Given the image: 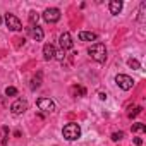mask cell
<instances>
[{
	"instance_id": "obj_1",
	"label": "cell",
	"mask_w": 146,
	"mask_h": 146,
	"mask_svg": "<svg viewBox=\"0 0 146 146\" xmlns=\"http://www.w3.org/2000/svg\"><path fill=\"white\" fill-rule=\"evenodd\" d=\"M88 53H90V57L95 60V62H105L107 60V48H105V45L103 43H93L90 48H88Z\"/></svg>"
},
{
	"instance_id": "obj_2",
	"label": "cell",
	"mask_w": 146,
	"mask_h": 146,
	"mask_svg": "<svg viewBox=\"0 0 146 146\" xmlns=\"http://www.w3.org/2000/svg\"><path fill=\"white\" fill-rule=\"evenodd\" d=\"M62 134L67 141H76L81 137V127L76 124V122H69L67 125H64L62 129Z\"/></svg>"
},
{
	"instance_id": "obj_3",
	"label": "cell",
	"mask_w": 146,
	"mask_h": 146,
	"mask_svg": "<svg viewBox=\"0 0 146 146\" xmlns=\"http://www.w3.org/2000/svg\"><path fill=\"white\" fill-rule=\"evenodd\" d=\"M115 83H117V86H119L120 90H124V91H129V90L134 86V79H132L131 76H127V74H117V76H115Z\"/></svg>"
},
{
	"instance_id": "obj_4",
	"label": "cell",
	"mask_w": 146,
	"mask_h": 146,
	"mask_svg": "<svg viewBox=\"0 0 146 146\" xmlns=\"http://www.w3.org/2000/svg\"><path fill=\"white\" fill-rule=\"evenodd\" d=\"M43 19H45V23H50V24H53V23H57V21L60 19V11H58L57 7L45 9V12H43Z\"/></svg>"
},
{
	"instance_id": "obj_5",
	"label": "cell",
	"mask_w": 146,
	"mask_h": 146,
	"mask_svg": "<svg viewBox=\"0 0 146 146\" xmlns=\"http://www.w3.org/2000/svg\"><path fill=\"white\" fill-rule=\"evenodd\" d=\"M5 24L11 31H21L23 29V23L14 14H5Z\"/></svg>"
},
{
	"instance_id": "obj_6",
	"label": "cell",
	"mask_w": 146,
	"mask_h": 146,
	"mask_svg": "<svg viewBox=\"0 0 146 146\" xmlns=\"http://www.w3.org/2000/svg\"><path fill=\"white\" fill-rule=\"evenodd\" d=\"M36 105H38L40 110H43V112H46V113L55 112V103H53V100H50V98H38Z\"/></svg>"
},
{
	"instance_id": "obj_7",
	"label": "cell",
	"mask_w": 146,
	"mask_h": 146,
	"mask_svg": "<svg viewBox=\"0 0 146 146\" xmlns=\"http://www.w3.org/2000/svg\"><path fill=\"white\" fill-rule=\"evenodd\" d=\"M26 110H28V102L23 100V98H17V100L11 105V112H12L14 115H21V113H24Z\"/></svg>"
},
{
	"instance_id": "obj_8",
	"label": "cell",
	"mask_w": 146,
	"mask_h": 146,
	"mask_svg": "<svg viewBox=\"0 0 146 146\" xmlns=\"http://www.w3.org/2000/svg\"><path fill=\"white\" fill-rule=\"evenodd\" d=\"M60 50H70L72 48V45H74V41H72V36L69 35V33H62L60 35Z\"/></svg>"
},
{
	"instance_id": "obj_9",
	"label": "cell",
	"mask_w": 146,
	"mask_h": 146,
	"mask_svg": "<svg viewBox=\"0 0 146 146\" xmlns=\"http://www.w3.org/2000/svg\"><path fill=\"white\" fill-rule=\"evenodd\" d=\"M28 33H29V36H31L35 41H41V40L45 38V33H43V29H41L40 26H31V28H28Z\"/></svg>"
},
{
	"instance_id": "obj_10",
	"label": "cell",
	"mask_w": 146,
	"mask_h": 146,
	"mask_svg": "<svg viewBox=\"0 0 146 146\" xmlns=\"http://www.w3.org/2000/svg\"><path fill=\"white\" fill-rule=\"evenodd\" d=\"M43 58L45 60H53L55 58V46L52 43H46L43 46Z\"/></svg>"
},
{
	"instance_id": "obj_11",
	"label": "cell",
	"mask_w": 146,
	"mask_h": 146,
	"mask_svg": "<svg viewBox=\"0 0 146 146\" xmlns=\"http://www.w3.org/2000/svg\"><path fill=\"white\" fill-rule=\"evenodd\" d=\"M122 7H124V4L120 2V0H112V2L108 4V9H110V14H113V16H117L120 11H122Z\"/></svg>"
},
{
	"instance_id": "obj_12",
	"label": "cell",
	"mask_w": 146,
	"mask_h": 146,
	"mask_svg": "<svg viewBox=\"0 0 146 146\" xmlns=\"http://www.w3.org/2000/svg\"><path fill=\"white\" fill-rule=\"evenodd\" d=\"M98 36H96V33H91V31H81L79 33V40L81 41H95Z\"/></svg>"
},
{
	"instance_id": "obj_13",
	"label": "cell",
	"mask_w": 146,
	"mask_h": 146,
	"mask_svg": "<svg viewBox=\"0 0 146 146\" xmlns=\"http://www.w3.org/2000/svg\"><path fill=\"white\" fill-rule=\"evenodd\" d=\"M70 93L74 95V96H84L86 95V90L83 86H72L70 88Z\"/></svg>"
},
{
	"instance_id": "obj_14",
	"label": "cell",
	"mask_w": 146,
	"mask_h": 146,
	"mask_svg": "<svg viewBox=\"0 0 146 146\" xmlns=\"http://www.w3.org/2000/svg\"><path fill=\"white\" fill-rule=\"evenodd\" d=\"M0 137H2V146H5L7 144V137H9V127H2L0 129Z\"/></svg>"
},
{
	"instance_id": "obj_15",
	"label": "cell",
	"mask_w": 146,
	"mask_h": 146,
	"mask_svg": "<svg viewBox=\"0 0 146 146\" xmlns=\"http://www.w3.org/2000/svg\"><path fill=\"white\" fill-rule=\"evenodd\" d=\"M38 19H40V14L35 12V11H31L29 12V23H31V26H38Z\"/></svg>"
},
{
	"instance_id": "obj_16",
	"label": "cell",
	"mask_w": 146,
	"mask_h": 146,
	"mask_svg": "<svg viewBox=\"0 0 146 146\" xmlns=\"http://www.w3.org/2000/svg\"><path fill=\"white\" fill-rule=\"evenodd\" d=\"M131 131H132V132H146V125L141 124V122H137V124H132Z\"/></svg>"
},
{
	"instance_id": "obj_17",
	"label": "cell",
	"mask_w": 146,
	"mask_h": 146,
	"mask_svg": "<svg viewBox=\"0 0 146 146\" xmlns=\"http://www.w3.org/2000/svg\"><path fill=\"white\" fill-rule=\"evenodd\" d=\"M40 84H41V74H38V78H33V81H31V90L40 88Z\"/></svg>"
},
{
	"instance_id": "obj_18",
	"label": "cell",
	"mask_w": 146,
	"mask_h": 146,
	"mask_svg": "<svg viewBox=\"0 0 146 146\" xmlns=\"http://www.w3.org/2000/svg\"><path fill=\"white\" fill-rule=\"evenodd\" d=\"M141 110H143L141 107H134V108H131V110H129V113H127V117H129V119H132V117H136V115H139V113H141Z\"/></svg>"
},
{
	"instance_id": "obj_19",
	"label": "cell",
	"mask_w": 146,
	"mask_h": 146,
	"mask_svg": "<svg viewBox=\"0 0 146 146\" xmlns=\"http://www.w3.org/2000/svg\"><path fill=\"white\" fill-rule=\"evenodd\" d=\"M127 64H129V67H131V69H141V64H139L136 58H129V60H127Z\"/></svg>"
},
{
	"instance_id": "obj_20",
	"label": "cell",
	"mask_w": 146,
	"mask_h": 146,
	"mask_svg": "<svg viewBox=\"0 0 146 146\" xmlns=\"http://www.w3.org/2000/svg\"><path fill=\"white\" fill-rule=\"evenodd\" d=\"M5 95H7V96H16V95H17V90H16L14 86H7V88H5Z\"/></svg>"
},
{
	"instance_id": "obj_21",
	"label": "cell",
	"mask_w": 146,
	"mask_h": 146,
	"mask_svg": "<svg viewBox=\"0 0 146 146\" xmlns=\"http://www.w3.org/2000/svg\"><path fill=\"white\" fill-rule=\"evenodd\" d=\"M122 137H124V132H122V131H119V132H113V134H112V141H120Z\"/></svg>"
},
{
	"instance_id": "obj_22",
	"label": "cell",
	"mask_w": 146,
	"mask_h": 146,
	"mask_svg": "<svg viewBox=\"0 0 146 146\" xmlns=\"http://www.w3.org/2000/svg\"><path fill=\"white\" fill-rule=\"evenodd\" d=\"M64 57H65V52H64V50H58V52H55V58H58V60H64Z\"/></svg>"
},
{
	"instance_id": "obj_23",
	"label": "cell",
	"mask_w": 146,
	"mask_h": 146,
	"mask_svg": "<svg viewBox=\"0 0 146 146\" xmlns=\"http://www.w3.org/2000/svg\"><path fill=\"white\" fill-rule=\"evenodd\" d=\"M134 144H136V146H141V144H143V139H141V137H134Z\"/></svg>"
},
{
	"instance_id": "obj_24",
	"label": "cell",
	"mask_w": 146,
	"mask_h": 146,
	"mask_svg": "<svg viewBox=\"0 0 146 146\" xmlns=\"http://www.w3.org/2000/svg\"><path fill=\"white\" fill-rule=\"evenodd\" d=\"M98 96H100V100H107V95L105 93H98Z\"/></svg>"
}]
</instances>
